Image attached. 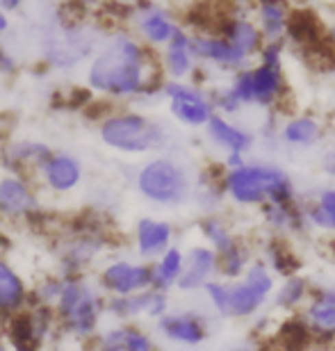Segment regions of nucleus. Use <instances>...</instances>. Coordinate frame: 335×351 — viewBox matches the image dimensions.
<instances>
[{
    "label": "nucleus",
    "mask_w": 335,
    "mask_h": 351,
    "mask_svg": "<svg viewBox=\"0 0 335 351\" xmlns=\"http://www.w3.org/2000/svg\"><path fill=\"white\" fill-rule=\"evenodd\" d=\"M223 196L237 208H258L267 203L297 201L295 182L274 165H244L240 169L223 171L219 178Z\"/></svg>",
    "instance_id": "1"
},
{
    "label": "nucleus",
    "mask_w": 335,
    "mask_h": 351,
    "mask_svg": "<svg viewBox=\"0 0 335 351\" xmlns=\"http://www.w3.org/2000/svg\"><path fill=\"white\" fill-rule=\"evenodd\" d=\"M89 82L92 87L110 91V94H137V91L149 89V82L144 80V62L139 46L128 39L114 41L94 62Z\"/></svg>",
    "instance_id": "2"
},
{
    "label": "nucleus",
    "mask_w": 335,
    "mask_h": 351,
    "mask_svg": "<svg viewBox=\"0 0 335 351\" xmlns=\"http://www.w3.org/2000/svg\"><path fill=\"white\" fill-rule=\"evenodd\" d=\"M137 189L156 206L176 208L192 196V180L183 165L171 158H156L137 173Z\"/></svg>",
    "instance_id": "3"
},
{
    "label": "nucleus",
    "mask_w": 335,
    "mask_h": 351,
    "mask_svg": "<svg viewBox=\"0 0 335 351\" xmlns=\"http://www.w3.org/2000/svg\"><path fill=\"white\" fill-rule=\"evenodd\" d=\"M276 274L262 258H253L247 274L230 283V319H251L276 292Z\"/></svg>",
    "instance_id": "4"
},
{
    "label": "nucleus",
    "mask_w": 335,
    "mask_h": 351,
    "mask_svg": "<svg viewBox=\"0 0 335 351\" xmlns=\"http://www.w3.org/2000/svg\"><path fill=\"white\" fill-rule=\"evenodd\" d=\"M103 311H106V304L89 285L73 278L62 283V292L58 297V313L62 322H64V326L73 335H78V338L92 335Z\"/></svg>",
    "instance_id": "5"
},
{
    "label": "nucleus",
    "mask_w": 335,
    "mask_h": 351,
    "mask_svg": "<svg viewBox=\"0 0 335 351\" xmlns=\"http://www.w3.org/2000/svg\"><path fill=\"white\" fill-rule=\"evenodd\" d=\"M103 142L123 153H146L162 142V130L139 114L112 117L101 125Z\"/></svg>",
    "instance_id": "6"
},
{
    "label": "nucleus",
    "mask_w": 335,
    "mask_h": 351,
    "mask_svg": "<svg viewBox=\"0 0 335 351\" xmlns=\"http://www.w3.org/2000/svg\"><path fill=\"white\" fill-rule=\"evenodd\" d=\"M101 287L114 297H130V294L146 292L153 287V265L116 261L110 263L101 271Z\"/></svg>",
    "instance_id": "7"
},
{
    "label": "nucleus",
    "mask_w": 335,
    "mask_h": 351,
    "mask_svg": "<svg viewBox=\"0 0 335 351\" xmlns=\"http://www.w3.org/2000/svg\"><path fill=\"white\" fill-rule=\"evenodd\" d=\"M301 317L308 324L315 345H335V287H312Z\"/></svg>",
    "instance_id": "8"
},
{
    "label": "nucleus",
    "mask_w": 335,
    "mask_h": 351,
    "mask_svg": "<svg viewBox=\"0 0 335 351\" xmlns=\"http://www.w3.org/2000/svg\"><path fill=\"white\" fill-rule=\"evenodd\" d=\"M219 276V256L208 244H197L185 254V269L178 280L180 292H197Z\"/></svg>",
    "instance_id": "9"
},
{
    "label": "nucleus",
    "mask_w": 335,
    "mask_h": 351,
    "mask_svg": "<svg viewBox=\"0 0 335 351\" xmlns=\"http://www.w3.org/2000/svg\"><path fill=\"white\" fill-rule=\"evenodd\" d=\"M166 96L171 98V112L180 123L197 128V125H208L214 117L212 103L197 89L178 85V82H169L166 85Z\"/></svg>",
    "instance_id": "10"
},
{
    "label": "nucleus",
    "mask_w": 335,
    "mask_h": 351,
    "mask_svg": "<svg viewBox=\"0 0 335 351\" xmlns=\"http://www.w3.org/2000/svg\"><path fill=\"white\" fill-rule=\"evenodd\" d=\"M158 331L183 347H199L208 340V319L199 313H166L158 319Z\"/></svg>",
    "instance_id": "11"
},
{
    "label": "nucleus",
    "mask_w": 335,
    "mask_h": 351,
    "mask_svg": "<svg viewBox=\"0 0 335 351\" xmlns=\"http://www.w3.org/2000/svg\"><path fill=\"white\" fill-rule=\"evenodd\" d=\"M262 221L274 230L276 237L285 235H303L310 230L306 219V203L290 201V203H267L260 208Z\"/></svg>",
    "instance_id": "12"
},
{
    "label": "nucleus",
    "mask_w": 335,
    "mask_h": 351,
    "mask_svg": "<svg viewBox=\"0 0 335 351\" xmlns=\"http://www.w3.org/2000/svg\"><path fill=\"white\" fill-rule=\"evenodd\" d=\"M173 226L164 219H153V217H144L137 221L135 228V242L137 254L144 261H158L166 249L173 247Z\"/></svg>",
    "instance_id": "13"
},
{
    "label": "nucleus",
    "mask_w": 335,
    "mask_h": 351,
    "mask_svg": "<svg viewBox=\"0 0 335 351\" xmlns=\"http://www.w3.org/2000/svg\"><path fill=\"white\" fill-rule=\"evenodd\" d=\"M39 203L37 196L30 192V187L16 176H5L0 180V215L3 217H25L37 213Z\"/></svg>",
    "instance_id": "14"
},
{
    "label": "nucleus",
    "mask_w": 335,
    "mask_h": 351,
    "mask_svg": "<svg viewBox=\"0 0 335 351\" xmlns=\"http://www.w3.org/2000/svg\"><path fill=\"white\" fill-rule=\"evenodd\" d=\"M48 187L55 192H71L80 182V162L71 156H51L41 167Z\"/></svg>",
    "instance_id": "15"
},
{
    "label": "nucleus",
    "mask_w": 335,
    "mask_h": 351,
    "mask_svg": "<svg viewBox=\"0 0 335 351\" xmlns=\"http://www.w3.org/2000/svg\"><path fill=\"white\" fill-rule=\"evenodd\" d=\"M315 347L308 324L301 317V313L288 315L276 328V351H308Z\"/></svg>",
    "instance_id": "16"
},
{
    "label": "nucleus",
    "mask_w": 335,
    "mask_h": 351,
    "mask_svg": "<svg viewBox=\"0 0 335 351\" xmlns=\"http://www.w3.org/2000/svg\"><path fill=\"white\" fill-rule=\"evenodd\" d=\"M310 294H312V285L308 283V278H303L301 274H295V276H290V278H283V283L276 287L271 299H274V306L278 311L295 315L299 311H303Z\"/></svg>",
    "instance_id": "17"
},
{
    "label": "nucleus",
    "mask_w": 335,
    "mask_h": 351,
    "mask_svg": "<svg viewBox=\"0 0 335 351\" xmlns=\"http://www.w3.org/2000/svg\"><path fill=\"white\" fill-rule=\"evenodd\" d=\"M208 135L214 144L223 149L226 153H247L251 149V144H253V139L247 130L237 128L230 121H226L223 117H217L214 114L210 119V123H208Z\"/></svg>",
    "instance_id": "18"
},
{
    "label": "nucleus",
    "mask_w": 335,
    "mask_h": 351,
    "mask_svg": "<svg viewBox=\"0 0 335 351\" xmlns=\"http://www.w3.org/2000/svg\"><path fill=\"white\" fill-rule=\"evenodd\" d=\"M306 219L312 230L335 237V187H324L315 199L306 203Z\"/></svg>",
    "instance_id": "19"
},
{
    "label": "nucleus",
    "mask_w": 335,
    "mask_h": 351,
    "mask_svg": "<svg viewBox=\"0 0 335 351\" xmlns=\"http://www.w3.org/2000/svg\"><path fill=\"white\" fill-rule=\"evenodd\" d=\"M185 269V251L178 247H169L162 256L153 263V290L169 292L178 285Z\"/></svg>",
    "instance_id": "20"
},
{
    "label": "nucleus",
    "mask_w": 335,
    "mask_h": 351,
    "mask_svg": "<svg viewBox=\"0 0 335 351\" xmlns=\"http://www.w3.org/2000/svg\"><path fill=\"white\" fill-rule=\"evenodd\" d=\"M199 230H201V237L206 240L208 247H212L217 251V256L226 254L228 249H233L240 235L230 228V223L223 219L219 213H212V215H203L199 219Z\"/></svg>",
    "instance_id": "21"
},
{
    "label": "nucleus",
    "mask_w": 335,
    "mask_h": 351,
    "mask_svg": "<svg viewBox=\"0 0 335 351\" xmlns=\"http://www.w3.org/2000/svg\"><path fill=\"white\" fill-rule=\"evenodd\" d=\"M25 301V285L16 271L0 258V313H16Z\"/></svg>",
    "instance_id": "22"
},
{
    "label": "nucleus",
    "mask_w": 335,
    "mask_h": 351,
    "mask_svg": "<svg viewBox=\"0 0 335 351\" xmlns=\"http://www.w3.org/2000/svg\"><path fill=\"white\" fill-rule=\"evenodd\" d=\"M262 261L269 265V269L281 278H290L299 274V261L297 256L292 254V249L285 244L283 237H271V240L264 244V256Z\"/></svg>",
    "instance_id": "23"
},
{
    "label": "nucleus",
    "mask_w": 335,
    "mask_h": 351,
    "mask_svg": "<svg viewBox=\"0 0 335 351\" xmlns=\"http://www.w3.org/2000/svg\"><path fill=\"white\" fill-rule=\"evenodd\" d=\"M281 87H283L281 73H278L276 66L260 64L251 71V94H253L256 103H260V105L274 103L278 94H281Z\"/></svg>",
    "instance_id": "24"
},
{
    "label": "nucleus",
    "mask_w": 335,
    "mask_h": 351,
    "mask_svg": "<svg viewBox=\"0 0 335 351\" xmlns=\"http://www.w3.org/2000/svg\"><path fill=\"white\" fill-rule=\"evenodd\" d=\"M251 263H253V254H251L249 242L240 237L233 249H228L226 254L219 256V278L228 280V283L240 280L247 274Z\"/></svg>",
    "instance_id": "25"
},
{
    "label": "nucleus",
    "mask_w": 335,
    "mask_h": 351,
    "mask_svg": "<svg viewBox=\"0 0 335 351\" xmlns=\"http://www.w3.org/2000/svg\"><path fill=\"white\" fill-rule=\"evenodd\" d=\"M194 51L208 60L219 62L223 66H240L247 60V55L240 48H235L228 39H199L194 44Z\"/></svg>",
    "instance_id": "26"
},
{
    "label": "nucleus",
    "mask_w": 335,
    "mask_h": 351,
    "mask_svg": "<svg viewBox=\"0 0 335 351\" xmlns=\"http://www.w3.org/2000/svg\"><path fill=\"white\" fill-rule=\"evenodd\" d=\"M319 137H322V128H319V121H315L312 117H297L285 123L283 128V142L297 146V149L312 146Z\"/></svg>",
    "instance_id": "27"
},
{
    "label": "nucleus",
    "mask_w": 335,
    "mask_h": 351,
    "mask_svg": "<svg viewBox=\"0 0 335 351\" xmlns=\"http://www.w3.org/2000/svg\"><path fill=\"white\" fill-rule=\"evenodd\" d=\"M151 294H153V287L146 292L130 294V297H114L108 304V308H110V313L116 315L119 319H137V317H142V315L149 317Z\"/></svg>",
    "instance_id": "28"
},
{
    "label": "nucleus",
    "mask_w": 335,
    "mask_h": 351,
    "mask_svg": "<svg viewBox=\"0 0 335 351\" xmlns=\"http://www.w3.org/2000/svg\"><path fill=\"white\" fill-rule=\"evenodd\" d=\"M166 64H169V71L176 75V78H183V75L190 73L192 69V58H190V41L183 37L180 32L173 34L169 53H166Z\"/></svg>",
    "instance_id": "29"
},
{
    "label": "nucleus",
    "mask_w": 335,
    "mask_h": 351,
    "mask_svg": "<svg viewBox=\"0 0 335 351\" xmlns=\"http://www.w3.org/2000/svg\"><path fill=\"white\" fill-rule=\"evenodd\" d=\"M208 301H210L212 311L223 319H230V283L228 280L214 278L203 287Z\"/></svg>",
    "instance_id": "30"
},
{
    "label": "nucleus",
    "mask_w": 335,
    "mask_h": 351,
    "mask_svg": "<svg viewBox=\"0 0 335 351\" xmlns=\"http://www.w3.org/2000/svg\"><path fill=\"white\" fill-rule=\"evenodd\" d=\"M101 251L99 240H89V237H80L71 244V249H66V265H71L69 269H80L87 263H92V258Z\"/></svg>",
    "instance_id": "31"
},
{
    "label": "nucleus",
    "mask_w": 335,
    "mask_h": 351,
    "mask_svg": "<svg viewBox=\"0 0 335 351\" xmlns=\"http://www.w3.org/2000/svg\"><path fill=\"white\" fill-rule=\"evenodd\" d=\"M228 41L233 44L235 48H240L244 55H249L251 51H256L258 48V41H260V34L253 25L249 23H235L230 27V34H228Z\"/></svg>",
    "instance_id": "32"
},
{
    "label": "nucleus",
    "mask_w": 335,
    "mask_h": 351,
    "mask_svg": "<svg viewBox=\"0 0 335 351\" xmlns=\"http://www.w3.org/2000/svg\"><path fill=\"white\" fill-rule=\"evenodd\" d=\"M285 14H283V7L274 3V0H262V25H264V32L269 37H278L283 30V23H285Z\"/></svg>",
    "instance_id": "33"
},
{
    "label": "nucleus",
    "mask_w": 335,
    "mask_h": 351,
    "mask_svg": "<svg viewBox=\"0 0 335 351\" xmlns=\"http://www.w3.org/2000/svg\"><path fill=\"white\" fill-rule=\"evenodd\" d=\"M142 25H144L146 37L153 39V41H166V39H173V34H176L169 21H166L164 16H160V14H151V16H146Z\"/></svg>",
    "instance_id": "34"
},
{
    "label": "nucleus",
    "mask_w": 335,
    "mask_h": 351,
    "mask_svg": "<svg viewBox=\"0 0 335 351\" xmlns=\"http://www.w3.org/2000/svg\"><path fill=\"white\" fill-rule=\"evenodd\" d=\"M125 351H158V349L142 328L125 326Z\"/></svg>",
    "instance_id": "35"
},
{
    "label": "nucleus",
    "mask_w": 335,
    "mask_h": 351,
    "mask_svg": "<svg viewBox=\"0 0 335 351\" xmlns=\"http://www.w3.org/2000/svg\"><path fill=\"white\" fill-rule=\"evenodd\" d=\"M101 351H125V326L110 328L103 333Z\"/></svg>",
    "instance_id": "36"
},
{
    "label": "nucleus",
    "mask_w": 335,
    "mask_h": 351,
    "mask_svg": "<svg viewBox=\"0 0 335 351\" xmlns=\"http://www.w3.org/2000/svg\"><path fill=\"white\" fill-rule=\"evenodd\" d=\"M244 156L242 153H226V158H223V171H233V169H240L244 167Z\"/></svg>",
    "instance_id": "37"
},
{
    "label": "nucleus",
    "mask_w": 335,
    "mask_h": 351,
    "mask_svg": "<svg viewBox=\"0 0 335 351\" xmlns=\"http://www.w3.org/2000/svg\"><path fill=\"white\" fill-rule=\"evenodd\" d=\"M12 69H14V64L5 58L3 53H0V71H12Z\"/></svg>",
    "instance_id": "38"
},
{
    "label": "nucleus",
    "mask_w": 335,
    "mask_h": 351,
    "mask_svg": "<svg viewBox=\"0 0 335 351\" xmlns=\"http://www.w3.org/2000/svg\"><path fill=\"white\" fill-rule=\"evenodd\" d=\"M249 351H276V349L269 345H258V347H251Z\"/></svg>",
    "instance_id": "39"
},
{
    "label": "nucleus",
    "mask_w": 335,
    "mask_h": 351,
    "mask_svg": "<svg viewBox=\"0 0 335 351\" xmlns=\"http://www.w3.org/2000/svg\"><path fill=\"white\" fill-rule=\"evenodd\" d=\"M326 169H329V171L335 176V153H333V156L329 158V165H326Z\"/></svg>",
    "instance_id": "40"
},
{
    "label": "nucleus",
    "mask_w": 335,
    "mask_h": 351,
    "mask_svg": "<svg viewBox=\"0 0 335 351\" xmlns=\"http://www.w3.org/2000/svg\"><path fill=\"white\" fill-rule=\"evenodd\" d=\"M0 3H3L5 7H16V5H18V0H0Z\"/></svg>",
    "instance_id": "41"
},
{
    "label": "nucleus",
    "mask_w": 335,
    "mask_h": 351,
    "mask_svg": "<svg viewBox=\"0 0 335 351\" xmlns=\"http://www.w3.org/2000/svg\"><path fill=\"white\" fill-rule=\"evenodd\" d=\"M251 347H230V349H226V351H249Z\"/></svg>",
    "instance_id": "42"
},
{
    "label": "nucleus",
    "mask_w": 335,
    "mask_h": 351,
    "mask_svg": "<svg viewBox=\"0 0 335 351\" xmlns=\"http://www.w3.org/2000/svg\"><path fill=\"white\" fill-rule=\"evenodd\" d=\"M5 25H7V21H5L3 16H0V30H5Z\"/></svg>",
    "instance_id": "43"
},
{
    "label": "nucleus",
    "mask_w": 335,
    "mask_h": 351,
    "mask_svg": "<svg viewBox=\"0 0 335 351\" xmlns=\"http://www.w3.org/2000/svg\"><path fill=\"white\" fill-rule=\"evenodd\" d=\"M0 351H7V349H5V345H3V340H0Z\"/></svg>",
    "instance_id": "44"
},
{
    "label": "nucleus",
    "mask_w": 335,
    "mask_h": 351,
    "mask_svg": "<svg viewBox=\"0 0 335 351\" xmlns=\"http://www.w3.org/2000/svg\"><path fill=\"white\" fill-rule=\"evenodd\" d=\"M331 249L335 251V237H333V242H331Z\"/></svg>",
    "instance_id": "45"
},
{
    "label": "nucleus",
    "mask_w": 335,
    "mask_h": 351,
    "mask_svg": "<svg viewBox=\"0 0 335 351\" xmlns=\"http://www.w3.org/2000/svg\"><path fill=\"white\" fill-rule=\"evenodd\" d=\"M333 41H335V27H333Z\"/></svg>",
    "instance_id": "46"
}]
</instances>
